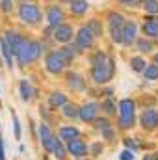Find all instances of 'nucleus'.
Wrapping results in <instances>:
<instances>
[{"label": "nucleus", "instance_id": "1", "mask_svg": "<svg viewBox=\"0 0 158 160\" xmlns=\"http://www.w3.org/2000/svg\"><path fill=\"white\" fill-rule=\"evenodd\" d=\"M114 75V62L108 60L102 52L95 54L93 58V78L95 82L102 84V82H108Z\"/></svg>", "mask_w": 158, "mask_h": 160}, {"label": "nucleus", "instance_id": "2", "mask_svg": "<svg viewBox=\"0 0 158 160\" xmlns=\"http://www.w3.org/2000/svg\"><path fill=\"white\" fill-rule=\"evenodd\" d=\"M39 54H41V45L39 43H36V41H24L22 47H21V50H19V54H17V58H19V62L24 65V63H28V62L37 60Z\"/></svg>", "mask_w": 158, "mask_h": 160}, {"label": "nucleus", "instance_id": "3", "mask_svg": "<svg viewBox=\"0 0 158 160\" xmlns=\"http://www.w3.org/2000/svg\"><path fill=\"white\" fill-rule=\"evenodd\" d=\"M119 114H121V127L130 128L134 125V102L130 99H123L119 102Z\"/></svg>", "mask_w": 158, "mask_h": 160}, {"label": "nucleus", "instance_id": "4", "mask_svg": "<svg viewBox=\"0 0 158 160\" xmlns=\"http://www.w3.org/2000/svg\"><path fill=\"white\" fill-rule=\"evenodd\" d=\"M19 15L28 24H36V22L41 21V11L36 4H22L21 9H19Z\"/></svg>", "mask_w": 158, "mask_h": 160}, {"label": "nucleus", "instance_id": "5", "mask_svg": "<svg viewBox=\"0 0 158 160\" xmlns=\"http://www.w3.org/2000/svg\"><path fill=\"white\" fill-rule=\"evenodd\" d=\"M4 41H6V45L9 47V52L15 54V56L19 54V50H21V47H22V43H24V39H22L17 32H7Z\"/></svg>", "mask_w": 158, "mask_h": 160}, {"label": "nucleus", "instance_id": "6", "mask_svg": "<svg viewBox=\"0 0 158 160\" xmlns=\"http://www.w3.org/2000/svg\"><path fill=\"white\" fill-rule=\"evenodd\" d=\"M63 67H65V63H63V60L60 58V54L58 52H50L48 56H47V69L50 71V73H62L63 71Z\"/></svg>", "mask_w": 158, "mask_h": 160}, {"label": "nucleus", "instance_id": "7", "mask_svg": "<svg viewBox=\"0 0 158 160\" xmlns=\"http://www.w3.org/2000/svg\"><path fill=\"white\" fill-rule=\"evenodd\" d=\"M136 30H138V26H136L132 21L123 22V28H121V43L130 45V43L134 41V38H136Z\"/></svg>", "mask_w": 158, "mask_h": 160}, {"label": "nucleus", "instance_id": "8", "mask_svg": "<svg viewBox=\"0 0 158 160\" xmlns=\"http://www.w3.org/2000/svg\"><path fill=\"white\" fill-rule=\"evenodd\" d=\"M73 38V28L69 26V24H60V26H56V30H54V39L60 41V43H67V41H71Z\"/></svg>", "mask_w": 158, "mask_h": 160}, {"label": "nucleus", "instance_id": "9", "mask_svg": "<svg viewBox=\"0 0 158 160\" xmlns=\"http://www.w3.org/2000/svg\"><path fill=\"white\" fill-rule=\"evenodd\" d=\"M97 114H99V104H95V102H89L78 110V116L84 121H95Z\"/></svg>", "mask_w": 158, "mask_h": 160}, {"label": "nucleus", "instance_id": "10", "mask_svg": "<svg viewBox=\"0 0 158 160\" xmlns=\"http://www.w3.org/2000/svg\"><path fill=\"white\" fill-rule=\"evenodd\" d=\"M67 149H69V153L73 155V157H84L86 153H87V147H86V143L82 142V140H69V143H67Z\"/></svg>", "mask_w": 158, "mask_h": 160}, {"label": "nucleus", "instance_id": "11", "mask_svg": "<svg viewBox=\"0 0 158 160\" xmlns=\"http://www.w3.org/2000/svg\"><path fill=\"white\" fill-rule=\"evenodd\" d=\"M39 132H41V143H43V147H45L47 151H52V145H54V136H52L50 128H48L47 125H41Z\"/></svg>", "mask_w": 158, "mask_h": 160}, {"label": "nucleus", "instance_id": "12", "mask_svg": "<svg viewBox=\"0 0 158 160\" xmlns=\"http://www.w3.org/2000/svg\"><path fill=\"white\" fill-rule=\"evenodd\" d=\"M77 43H78V47H82V48L91 47V43H93V34H91L87 28H80L78 36H77Z\"/></svg>", "mask_w": 158, "mask_h": 160}, {"label": "nucleus", "instance_id": "13", "mask_svg": "<svg viewBox=\"0 0 158 160\" xmlns=\"http://www.w3.org/2000/svg\"><path fill=\"white\" fill-rule=\"evenodd\" d=\"M62 21H63V11H62V8H60V6H52V8L48 9V22H50V26H60Z\"/></svg>", "mask_w": 158, "mask_h": 160}, {"label": "nucleus", "instance_id": "14", "mask_svg": "<svg viewBox=\"0 0 158 160\" xmlns=\"http://www.w3.org/2000/svg\"><path fill=\"white\" fill-rule=\"evenodd\" d=\"M141 125L145 128H155L158 125V114L155 110H145L143 116H141Z\"/></svg>", "mask_w": 158, "mask_h": 160}, {"label": "nucleus", "instance_id": "15", "mask_svg": "<svg viewBox=\"0 0 158 160\" xmlns=\"http://www.w3.org/2000/svg\"><path fill=\"white\" fill-rule=\"evenodd\" d=\"M143 34L149 38H158V21L156 19H147L143 24Z\"/></svg>", "mask_w": 158, "mask_h": 160}, {"label": "nucleus", "instance_id": "16", "mask_svg": "<svg viewBox=\"0 0 158 160\" xmlns=\"http://www.w3.org/2000/svg\"><path fill=\"white\" fill-rule=\"evenodd\" d=\"M48 104H50L52 108L63 106V104H67V97H65L63 93H52V95H50V99H48Z\"/></svg>", "mask_w": 158, "mask_h": 160}, {"label": "nucleus", "instance_id": "17", "mask_svg": "<svg viewBox=\"0 0 158 160\" xmlns=\"http://www.w3.org/2000/svg\"><path fill=\"white\" fill-rule=\"evenodd\" d=\"M71 11L77 13V15H82L87 11V2L86 0H71Z\"/></svg>", "mask_w": 158, "mask_h": 160}, {"label": "nucleus", "instance_id": "18", "mask_svg": "<svg viewBox=\"0 0 158 160\" xmlns=\"http://www.w3.org/2000/svg\"><path fill=\"white\" fill-rule=\"evenodd\" d=\"M60 136L63 140H75L78 136V128H75V127H62L60 128Z\"/></svg>", "mask_w": 158, "mask_h": 160}, {"label": "nucleus", "instance_id": "19", "mask_svg": "<svg viewBox=\"0 0 158 160\" xmlns=\"http://www.w3.org/2000/svg\"><path fill=\"white\" fill-rule=\"evenodd\" d=\"M32 86L24 80V82H21V97L24 99V101H28V99H32Z\"/></svg>", "mask_w": 158, "mask_h": 160}, {"label": "nucleus", "instance_id": "20", "mask_svg": "<svg viewBox=\"0 0 158 160\" xmlns=\"http://www.w3.org/2000/svg\"><path fill=\"white\" fill-rule=\"evenodd\" d=\"M143 75L147 80H156L158 78V65H147L143 69Z\"/></svg>", "mask_w": 158, "mask_h": 160}, {"label": "nucleus", "instance_id": "21", "mask_svg": "<svg viewBox=\"0 0 158 160\" xmlns=\"http://www.w3.org/2000/svg\"><path fill=\"white\" fill-rule=\"evenodd\" d=\"M58 54H60V58L63 60V63H65V65H67V63H71V62H73V58H75L73 48H62Z\"/></svg>", "mask_w": 158, "mask_h": 160}, {"label": "nucleus", "instance_id": "22", "mask_svg": "<svg viewBox=\"0 0 158 160\" xmlns=\"http://www.w3.org/2000/svg\"><path fill=\"white\" fill-rule=\"evenodd\" d=\"M123 22H125L123 15H119V13H112L110 15V28H121Z\"/></svg>", "mask_w": 158, "mask_h": 160}, {"label": "nucleus", "instance_id": "23", "mask_svg": "<svg viewBox=\"0 0 158 160\" xmlns=\"http://www.w3.org/2000/svg\"><path fill=\"white\" fill-rule=\"evenodd\" d=\"M0 47H2V54H4V58H6V63L11 67L13 65V58H11V52H9V47L6 45V41L2 39L0 41Z\"/></svg>", "mask_w": 158, "mask_h": 160}, {"label": "nucleus", "instance_id": "24", "mask_svg": "<svg viewBox=\"0 0 158 160\" xmlns=\"http://www.w3.org/2000/svg\"><path fill=\"white\" fill-rule=\"evenodd\" d=\"M130 65H132V69H134V71H138V73H140V71H143V69H145V65H147V63H145V60H143V58H132V63H130Z\"/></svg>", "mask_w": 158, "mask_h": 160}, {"label": "nucleus", "instance_id": "25", "mask_svg": "<svg viewBox=\"0 0 158 160\" xmlns=\"http://www.w3.org/2000/svg\"><path fill=\"white\" fill-rule=\"evenodd\" d=\"M52 151L56 153V157H58V158H63V157H65V149H63V145H62V142H60V140H54Z\"/></svg>", "mask_w": 158, "mask_h": 160}, {"label": "nucleus", "instance_id": "26", "mask_svg": "<svg viewBox=\"0 0 158 160\" xmlns=\"http://www.w3.org/2000/svg\"><path fill=\"white\" fill-rule=\"evenodd\" d=\"M63 106H65L63 112H65L67 118H77V116H78V108H77V106H73V104H63Z\"/></svg>", "mask_w": 158, "mask_h": 160}, {"label": "nucleus", "instance_id": "27", "mask_svg": "<svg viewBox=\"0 0 158 160\" xmlns=\"http://www.w3.org/2000/svg\"><path fill=\"white\" fill-rule=\"evenodd\" d=\"M138 48L141 52H149V50H153V43H149L147 39H140L138 41Z\"/></svg>", "mask_w": 158, "mask_h": 160}, {"label": "nucleus", "instance_id": "28", "mask_svg": "<svg viewBox=\"0 0 158 160\" xmlns=\"http://www.w3.org/2000/svg\"><path fill=\"white\" fill-rule=\"evenodd\" d=\"M87 30H89L93 36H99V34L102 32V28H101V24H99L97 21H91V22H89V26H87Z\"/></svg>", "mask_w": 158, "mask_h": 160}, {"label": "nucleus", "instance_id": "29", "mask_svg": "<svg viewBox=\"0 0 158 160\" xmlns=\"http://www.w3.org/2000/svg\"><path fill=\"white\" fill-rule=\"evenodd\" d=\"M145 9L149 13H158V2L156 0H145Z\"/></svg>", "mask_w": 158, "mask_h": 160}, {"label": "nucleus", "instance_id": "30", "mask_svg": "<svg viewBox=\"0 0 158 160\" xmlns=\"http://www.w3.org/2000/svg\"><path fill=\"white\" fill-rule=\"evenodd\" d=\"M13 128H15V138L21 140V125H19V118L13 116Z\"/></svg>", "mask_w": 158, "mask_h": 160}, {"label": "nucleus", "instance_id": "31", "mask_svg": "<svg viewBox=\"0 0 158 160\" xmlns=\"http://www.w3.org/2000/svg\"><path fill=\"white\" fill-rule=\"evenodd\" d=\"M112 30V39L116 43H121V28H110Z\"/></svg>", "mask_w": 158, "mask_h": 160}, {"label": "nucleus", "instance_id": "32", "mask_svg": "<svg viewBox=\"0 0 158 160\" xmlns=\"http://www.w3.org/2000/svg\"><path fill=\"white\" fill-rule=\"evenodd\" d=\"M102 106H104V110H106L108 114H114V112H116V104H114L112 101H106V102H104Z\"/></svg>", "mask_w": 158, "mask_h": 160}, {"label": "nucleus", "instance_id": "33", "mask_svg": "<svg viewBox=\"0 0 158 160\" xmlns=\"http://www.w3.org/2000/svg\"><path fill=\"white\" fill-rule=\"evenodd\" d=\"M119 160H134V153L132 151H123L119 155Z\"/></svg>", "mask_w": 158, "mask_h": 160}, {"label": "nucleus", "instance_id": "34", "mask_svg": "<svg viewBox=\"0 0 158 160\" xmlns=\"http://www.w3.org/2000/svg\"><path fill=\"white\" fill-rule=\"evenodd\" d=\"M2 9L4 11H9L11 9V0H2Z\"/></svg>", "mask_w": 158, "mask_h": 160}, {"label": "nucleus", "instance_id": "35", "mask_svg": "<svg viewBox=\"0 0 158 160\" xmlns=\"http://www.w3.org/2000/svg\"><path fill=\"white\" fill-rule=\"evenodd\" d=\"M125 143H126V147H132V149H134V151H136V149H138V145H136V143H134V142H132V140H130V138H128V140H125Z\"/></svg>", "mask_w": 158, "mask_h": 160}, {"label": "nucleus", "instance_id": "36", "mask_svg": "<svg viewBox=\"0 0 158 160\" xmlns=\"http://www.w3.org/2000/svg\"><path fill=\"white\" fill-rule=\"evenodd\" d=\"M97 125H99L101 128H106V127H108V121H106V119H99V121H97Z\"/></svg>", "mask_w": 158, "mask_h": 160}, {"label": "nucleus", "instance_id": "37", "mask_svg": "<svg viewBox=\"0 0 158 160\" xmlns=\"http://www.w3.org/2000/svg\"><path fill=\"white\" fill-rule=\"evenodd\" d=\"M104 136H106V138H112V136H114V132H112V130L106 127V128H104Z\"/></svg>", "mask_w": 158, "mask_h": 160}, {"label": "nucleus", "instance_id": "38", "mask_svg": "<svg viewBox=\"0 0 158 160\" xmlns=\"http://www.w3.org/2000/svg\"><path fill=\"white\" fill-rule=\"evenodd\" d=\"M0 160H4V143H2V138H0Z\"/></svg>", "mask_w": 158, "mask_h": 160}, {"label": "nucleus", "instance_id": "39", "mask_svg": "<svg viewBox=\"0 0 158 160\" xmlns=\"http://www.w3.org/2000/svg\"><path fill=\"white\" fill-rule=\"evenodd\" d=\"M143 160H153V157H145Z\"/></svg>", "mask_w": 158, "mask_h": 160}, {"label": "nucleus", "instance_id": "40", "mask_svg": "<svg viewBox=\"0 0 158 160\" xmlns=\"http://www.w3.org/2000/svg\"><path fill=\"white\" fill-rule=\"evenodd\" d=\"M119 2H125V4H126V2H132V0H119Z\"/></svg>", "mask_w": 158, "mask_h": 160}, {"label": "nucleus", "instance_id": "41", "mask_svg": "<svg viewBox=\"0 0 158 160\" xmlns=\"http://www.w3.org/2000/svg\"><path fill=\"white\" fill-rule=\"evenodd\" d=\"M155 60H156V62H158V52H156V56H155Z\"/></svg>", "mask_w": 158, "mask_h": 160}, {"label": "nucleus", "instance_id": "42", "mask_svg": "<svg viewBox=\"0 0 158 160\" xmlns=\"http://www.w3.org/2000/svg\"><path fill=\"white\" fill-rule=\"evenodd\" d=\"M45 160H48V158H45Z\"/></svg>", "mask_w": 158, "mask_h": 160}]
</instances>
